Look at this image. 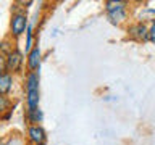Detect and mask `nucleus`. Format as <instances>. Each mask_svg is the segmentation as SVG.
I'll return each mask as SVG.
<instances>
[{
	"label": "nucleus",
	"instance_id": "obj_1",
	"mask_svg": "<svg viewBox=\"0 0 155 145\" xmlns=\"http://www.w3.org/2000/svg\"><path fill=\"white\" fill-rule=\"evenodd\" d=\"M29 26L28 11L23 7H19L18 2L12 5V18H10V39L18 40L26 34V29Z\"/></svg>",
	"mask_w": 155,
	"mask_h": 145
},
{
	"label": "nucleus",
	"instance_id": "obj_2",
	"mask_svg": "<svg viewBox=\"0 0 155 145\" xmlns=\"http://www.w3.org/2000/svg\"><path fill=\"white\" fill-rule=\"evenodd\" d=\"M105 13L108 16L110 23L115 26H120L128 21V2L121 0H108L105 2Z\"/></svg>",
	"mask_w": 155,
	"mask_h": 145
},
{
	"label": "nucleus",
	"instance_id": "obj_3",
	"mask_svg": "<svg viewBox=\"0 0 155 145\" xmlns=\"http://www.w3.org/2000/svg\"><path fill=\"white\" fill-rule=\"evenodd\" d=\"M24 69H26V55L23 53V50L15 47L13 52L7 55V71L10 74L16 76L21 74Z\"/></svg>",
	"mask_w": 155,
	"mask_h": 145
},
{
	"label": "nucleus",
	"instance_id": "obj_4",
	"mask_svg": "<svg viewBox=\"0 0 155 145\" xmlns=\"http://www.w3.org/2000/svg\"><path fill=\"white\" fill-rule=\"evenodd\" d=\"M24 140L28 145H41L47 142V130L44 129L42 124H32L26 127Z\"/></svg>",
	"mask_w": 155,
	"mask_h": 145
},
{
	"label": "nucleus",
	"instance_id": "obj_5",
	"mask_svg": "<svg viewBox=\"0 0 155 145\" xmlns=\"http://www.w3.org/2000/svg\"><path fill=\"white\" fill-rule=\"evenodd\" d=\"M128 37L131 40H136V42H149V24L145 21H136L133 24H129L128 29Z\"/></svg>",
	"mask_w": 155,
	"mask_h": 145
},
{
	"label": "nucleus",
	"instance_id": "obj_6",
	"mask_svg": "<svg viewBox=\"0 0 155 145\" xmlns=\"http://www.w3.org/2000/svg\"><path fill=\"white\" fill-rule=\"evenodd\" d=\"M42 65V50L39 42L32 47V50L26 55V71L29 72H39Z\"/></svg>",
	"mask_w": 155,
	"mask_h": 145
},
{
	"label": "nucleus",
	"instance_id": "obj_7",
	"mask_svg": "<svg viewBox=\"0 0 155 145\" xmlns=\"http://www.w3.org/2000/svg\"><path fill=\"white\" fill-rule=\"evenodd\" d=\"M23 85H24V92L39 90V85H41V76H39V72L26 71L23 76Z\"/></svg>",
	"mask_w": 155,
	"mask_h": 145
},
{
	"label": "nucleus",
	"instance_id": "obj_8",
	"mask_svg": "<svg viewBox=\"0 0 155 145\" xmlns=\"http://www.w3.org/2000/svg\"><path fill=\"white\" fill-rule=\"evenodd\" d=\"M15 89V76L10 74L8 71H5L0 74V95H12Z\"/></svg>",
	"mask_w": 155,
	"mask_h": 145
},
{
	"label": "nucleus",
	"instance_id": "obj_9",
	"mask_svg": "<svg viewBox=\"0 0 155 145\" xmlns=\"http://www.w3.org/2000/svg\"><path fill=\"white\" fill-rule=\"evenodd\" d=\"M24 119H26L28 126H32V124H42L44 121V111L39 108H34V110H24Z\"/></svg>",
	"mask_w": 155,
	"mask_h": 145
},
{
	"label": "nucleus",
	"instance_id": "obj_10",
	"mask_svg": "<svg viewBox=\"0 0 155 145\" xmlns=\"http://www.w3.org/2000/svg\"><path fill=\"white\" fill-rule=\"evenodd\" d=\"M39 103H41V90L24 92V106H26V110L39 108Z\"/></svg>",
	"mask_w": 155,
	"mask_h": 145
},
{
	"label": "nucleus",
	"instance_id": "obj_11",
	"mask_svg": "<svg viewBox=\"0 0 155 145\" xmlns=\"http://www.w3.org/2000/svg\"><path fill=\"white\" fill-rule=\"evenodd\" d=\"M26 39H24V50H23V53L24 55H28L29 52L32 50V47L36 45V32H34V26L31 23H29V26H28V29H26Z\"/></svg>",
	"mask_w": 155,
	"mask_h": 145
},
{
	"label": "nucleus",
	"instance_id": "obj_12",
	"mask_svg": "<svg viewBox=\"0 0 155 145\" xmlns=\"http://www.w3.org/2000/svg\"><path fill=\"white\" fill-rule=\"evenodd\" d=\"M12 110H15L13 98L8 95H0V119H2L7 113H10Z\"/></svg>",
	"mask_w": 155,
	"mask_h": 145
},
{
	"label": "nucleus",
	"instance_id": "obj_13",
	"mask_svg": "<svg viewBox=\"0 0 155 145\" xmlns=\"http://www.w3.org/2000/svg\"><path fill=\"white\" fill-rule=\"evenodd\" d=\"M15 47H16V45H15L13 39H10V37H5V39L0 40V53L5 55V56H7L8 53H12Z\"/></svg>",
	"mask_w": 155,
	"mask_h": 145
},
{
	"label": "nucleus",
	"instance_id": "obj_14",
	"mask_svg": "<svg viewBox=\"0 0 155 145\" xmlns=\"http://www.w3.org/2000/svg\"><path fill=\"white\" fill-rule=\"evenodd\" d=\"M5 145H26V140L18 134H12V137L8 140H5Z\"/></svg>",
	"mask_w": 155,
	"mask_h": 145
},
{
	"label": "nucleus",
	"instance_id": "obj_15",
	"mask_svg": "<svg viewBox=\"0 0 155 145\" xmlns=\"http://www.w3.org/2000/svg\"><path fill=\"white\" fill-rule=\"evenodd\" d=\"M149 42L155 45V18H152L149 23Z\"/></svg>",
	"mask_w": 155,
	"mask_h": 145
},
{
	"label": "nucleus",
	"instance_id": "obj_16",
	"mask_svg": "<svg viewBox=\"0 0 155 145\" xmlns=\"http://www.w3.org/2000/svg\"><path fill=\"white\" fill-rule=\"evenodd\" d=\"M7 71V56L0 53V74Z\"/></svg>",
	"mask_w": 155,
	"mask_h": 145
},
{
	"label": "nucleus",
	"instance_id": "obj_17",
	"mask_svg": "<svg viewBox=\"0 0 155 145\" xmlns=\"http://www.w3.org/2000/svg\"><path fill=\"white\" fill-rule=\"evenodd\" d=\"M32 3H34V2H31V0H28V2H18V5H23V8H24V10H28Z\"/></svg>",
	"mask_w": 155,
	"mask_h": 145
},
{
	"label": "nucleus",
	"instance_id": "obj_18",
	"mask_svg": "<svg viewBox=\"0 0 155 145\" xmlns=\"http://www.w3.org/2000/svg\"><path fill=\"white\" fill-rule=\"evenodd\" d=\"M41 145H47V143H41Z\"/></svg>",
	"mask_w": 155,
	"mask_h": 145
}]
</instances>
